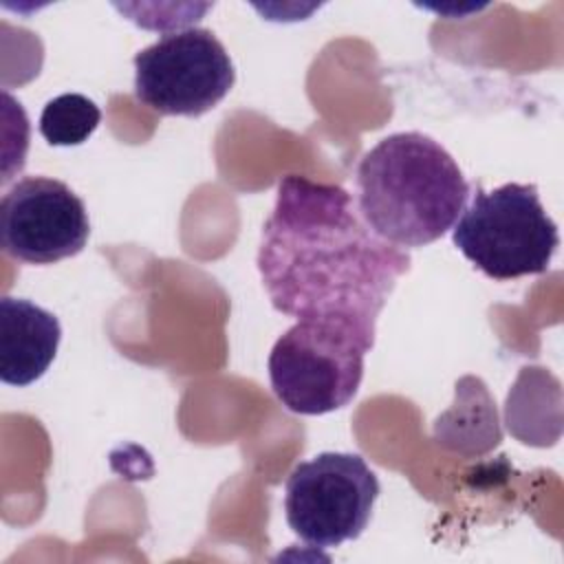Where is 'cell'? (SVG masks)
Instances as JSON below:
<instances>
[{
	"label": "cell",
	"mask_w": 564,
	"mask_h": 564,
	"mask_svg": "<svg viewBox=\"0 0 564 564\" xmlns=\"http://www.w3.org/2000/svg\"><path fill=\"white\" fill-rule=\"evenodd\" d=\"M62 339L57 317L22 297L0 300V379L24 388L37 381L55 359Z\"/></svg>",
	"instance_id": "cell-8"
},
{
	"label": "cell",
	"mask_w": 564,
	"mask_h": 564,
	"mask_svg": "<svg viewBox=\"0 0 564 564\" xmlns=\"http://www.w3.org/2000/svg\"><path fill=\"white\" fill-rule=\"evenodd\" d=\"M101 121L99 106L79 93H64L46 101L40 115V134L51 145H79Z\"/></svg>",
	"instance_id": "cell-9"
},
{
	"label": "cell",
	"mask_w": 564,
	"mask_h": 564,
	"mask_svg": "<svg viewBox=\"0 0 564 564\" xmlns=\"http://www.w3.org/2000/svg\"><path fill=\"white\" fill-rule=\"evenodd\" d=\"M452 242L485 275L516 280L544 273L560 236L535 185L505 183L489 192L476 187L454 223Z\"/></svg>",
	"instance_id": "cell-4"
},
{
	"label": "cell",
	"mask_w": 564,
	"mask_h": 564,
	"mask_svg": "<svg viewBox=\"0 0 564 564\" xmlns=\"http://www.w3.org/2000/svg\"><path fill=\"white\" fill-rule=\"evenodd\" d=\"M469 185L452 154L423 132H397L370 148L357 167V209L397 247H423L454 227Z\"/></svg>",
	"instance_id": "cell-2"
},
{
	"label": "cell",
	"mask_w": 564,
	"mask_h": 564,
	"mask_svg": "<svg viewBox=\"0 0 564 564\" xmlns=\"http://www.w3.org/2000/svg\"><path fill=\"white\" fill-rule=\"evenodd\" d=\"M377 496L379 480L359 454L322 452L289 474L284 513L300 540L333 549L364 533Z\"/></svg>",
	"instance_id": "cell-5"
},
{
	"label": "cell",
	"mask_w": 564,
	"mask_h": 564,
	"mask_svg": "<svg viewBox=\"0 0 564 564\" xmlns=\"http://www.w3.org/2000/svg\"><path fill=\"white\" fill-rule=\"evenodd\" d=\"M84 200L62 181L26 176L0 203V242L7 256L26 264H53L77 256L88 240Z\"/></svg>",
	"instance_id": "cell-7"
},
{
	"label": "cell",
	"mask_w": 564,
	"mask_h": 564,
	"mask_svg": "<svg viewBox=\"0 0 564 564\" xmlns=\"http://www.w3.org/2000/svg\"><path fill=\"white\" fill-rule=\"evenodd\" d=\"M375 337L352 324L297 319L271 348L269 381L295 414H326L352 401Z\"/></svg>",
	"instance_id": "cell-3"
},
{
	"label": "cell",
	"mask_w": 564,
	"mask_h": 564,
	"mask_svg": "<svg viewBox=\"0 0 564 564\" xmlns=\"http://www.w3.org/2000/svg\"><path fill=\"white\" fill-rule=\"evenodd\" d=\"M410 262L408 251L366 225L344 187L297 174L280 181L258 249L275 311L352 324L375 337L377 317Z\"/></svg>",
	"instance_id": "cell-1"
},
{
	"label": "cell",
	"mask_w": 564,
	"mask_h": 564,
	"mask_svg": "<svg viewBox=\"0 0 564 564\" xmlns=\"http://www.w3.org/2000/svg\"><path fill=\"white\" fill-rule=\"evenodd\" d=\"M236 82L231 57L209 29L165 33L134 55V97L170 117H200Z\"/></svg>",
	"instance_id": "cell-6"
}]
</instances>
